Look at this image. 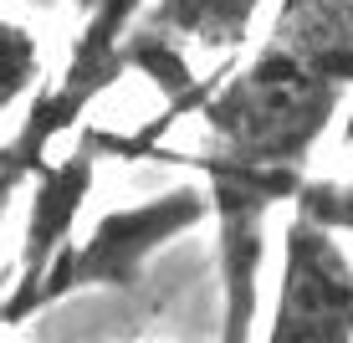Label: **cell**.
I'll return each mask as SVG.
<instances>
[{
    "label": "cell",
    "mask_w": 353,
    "mask_h": 343,
    "mask_svg": "<svg viewBox=\"0 0 353 343\" xmlns=\"http://www.w3.org/2000/svg\"><path fill=\"white\" fill-rule=\"evenodd\" d=\"M353 97V0H276L261 46L200 97L194 169L215 220L221 343H251L261 317L266 231L312 179V154Z\"/></svg>",
    "instance_id": "cell-1"
},
{
    "label": "cell",
    "mask_w": 353,
    "mask_h": 343,
    "mask_svg": "<svg viewBox=\"0 0 353 343\" xmlns=\"http://www.w3.org/2000/svg\"><path fill=\"white\" fill-rule=\"evenodd\" d=\"M205 220H210L205 185H174V190L149 195V200H133V205H118V210L97 215V226L88 236H72L57 251V262L41 272V282H36L26 297L0 302V328H16L26 317L77 297V292H92V287L133 292L154 256L169 241L200 231Z\"/></svg>",
    "instance_id": "cell-2"
},
{
    "label": "cell",
    "mask_w": 353,
    "mask_h": 343,
    "mask_svg": "<svg viewBox=\"0 0 353 343\" xmlns=\"http://www.w3.org/2000/svg\"><path fill=\"white\" fill-rule=\"evenodd\" d=\"M143 6H149V0H92V10H88V21H82L77 41H72L62 72L36 88L26 118L0 144V226L10 220L16 200L26 195L31 175L52 159L57 139H67V133L82 124V113L123 77V72H118V46H123L133 16H139Z\"/></svg>",
    "instance_id": "cell-3"
},
{
    "label": "cell",
    "mask_w": 353,
    "mask_h": 343,
    "mask_svg": "<svg viewBox=\"0 0 353 343\" xmlns=\"http://www.w3.org/2000/svg\"><path fill=\"white\" fill-rule=\"evenodd\" d=\"M261 343H353V256L343 236L287 210L276 302Z\"/></svg>",
    "instance_id": "cell-4"
},
{
    "label": "cell",
    "mask_w": 353,
    "mask_h": 343,
    "mask_svg": "<svg viewBox=\"0 0 353 343\" xmlns=\"http://www.w3.org/2000/svg\"><path fill=\"white\" fill-rule=\"evenodd\" d=\"M266 0H149L118 46V72H149L164 88L190 77V57L246 52Z\"/></svg>",
    "instance_id": "cell-5"
},
{
    "label": "cell",
    "mask_w": 353,
    "mask_h": 343,
    "mask_svg": "<svg viewBox=\"0 0 353 343\" xmlns=\"http://www.w3.org/2000/svg\"><path fill=\"white\" fill-rule=\"evenodd\" d=\"M97 185V149L92 139L77 144L62 159H46L31 175V205H26V236H21V256H16V282L6 287V302L26 297V292L41 282V272L57 262V251L72 241L77 231V215L88 205V195Z\"/></svg>",
    "instance_id": "cell-6"
},
{
    "label": "cell",
    "mask_w": 353,
    "mask_h": 343,
    "mask_svg": "<svg viewBox=\"0 0 353 343\" xmlns=\"http://www.w3.org/2000/svg\"><path fill=\"white\" fill-rule=\"evenodd\" d=\"M41 82L46 77H41V41H36V31L0 16V118L16 103L36 97Z\"/></svg>",
    "instance_id": "cell-7"
},
{
    "label": "cell",
    "mask_w": 353,
    "mask_h": 343,
    "mask_svg": "<svg viewBox=\"0 0 353 343\" xmlns=\"http://www.w3.org/2000/svg\"><path fill=\"white\" fill-rule=\"evenodd\" d=\"M292 210L327 226L333 236H353V179H307L292 200Z\"/></svg>",
    "instance_id": "cell-8"
}]
</instances>
